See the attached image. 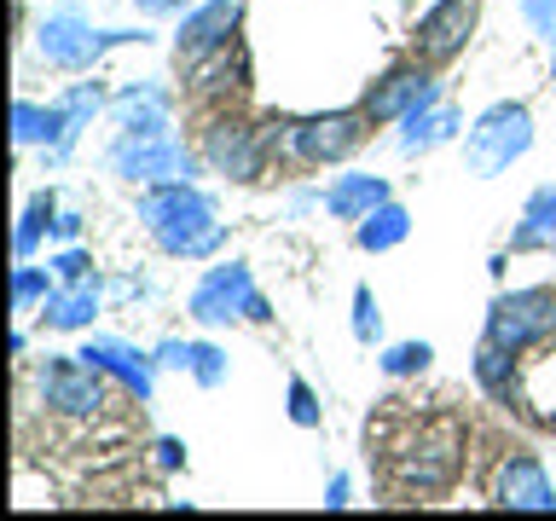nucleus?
I'll return each mask as SVG.
<instances>
[{
	"label": "nucleus",
	"instance_id": "nucleus-1",
	"mask_svg": "<svg viewBox=\"0 0 556 521\" xmlns=\"http://www.w3.org/2000/svg\"><path fill=\"white\" fill-rule=\"evenodd\" d=\"M139 226H146L151 243L174 260H208V255H220V243H226L215 198H208L198 180L146 186L139 191Z\"/></svg>",
	"mask_w": 556,
	"mask_h": 521
},
{
	"label": "nucleus",
	"instance_id": "nucleus-2",
	"mask_svg": "<svg viewBox=\"0 0 556 521\" xmlns=\"http://www.w3.org/2000/svg\"><path fill=\"white\" fill-rule=\"evenodd\" d=\"M464 452H469V429L458 411H429L406 423V434L389 446V475L400 493L412 498H434L446 486H458L464 475Z\"/></svg>",
	"mask_w": 556,
	"mask_h": 521
},
{
	"label": "nucleus",
	"instance_id": "nucleus-3",
	"mask_svg": "<svg viewBox=\"0 0 556 521\" xmlns=\"http://www.w3.org/2000/svg\"><path fill=\"white\" fill-rule=\"evenodd\" d=\"M377 122L359 111H319V116H261V139H267V156H278L285 168H330L348 163L365 139H371Z\"/></svg>",
	"mask_w": 556,
	"mask_h": 521
},
{
	"label": "nucleus",
	"instance_id": "nucleus-4",
	"mask_svg": "<svg viewBox=\"0 0 556 521\" xmlns=\"http://www.w3.org/2000/svg\"><path fill=\"white\" fill-rule=\"evenodd\" d=\"M528 151H533V111L521 99L486 104V111L469 122V134H464V168L476 174V180L510 174V163H521Z\"/></svg>",
	"mask_w": 556,
	"mask_h": 521
},
{
	"label": "nucleus",
	"instance_id": "nucleus-5",
	"mask_svg": "<svg viewBox=\"0 0 556 521\" xmlns=\"http://www.w3.org/2000/svg\"><path fill=\"white\" fill-rule=\"evenodd\" d=\"M186 313L198 319L203 330H220V325H267L273 319V302L255 290V272L250 260H215L198 284L186 295Z\"/></svg>",
	"mask_w": 556,
	"mask_h": 521
},
{
	"label": "nucleus",
	"instance_id": "nucleus-6",
	"mask_svg": "<svg viewBox=\"0 0 556 521\" xmlns=\"http://www.w3.org/2000/svg\"><path fill=\"white\" fill-rule=\"evenodd\" d=\"M486 342H498L504 354L528 359L539 347L556 342V290L551 284H516L493 295V307H486Z\"/></svg>",
	"mask_w": 556,
	"mask_h": 521
},
{
	"label": "nucleus",
	"instance_id": "nucleus-7",
	"mask_svg": "<svg viewBox=\"0 0 556 521\" xmlns=\"http://www.w3.org/2000/svg\"><path fill=\"white\" fill-rule=\"evenodd\" d=\"M104 163L122 186H174V180H198L203 156L180 134H116Z\"/></svg>",
	"mask_w": 556,
	"mask_h": 521
},
{
	"label": "nucleus",
	"instance_id": "nucleus-8",
	"mask_svg": "<svg viewBox=\"0 0 556 521\" xmlns=\"http://www.w3.org/2000/svg\"><path fill=\"white\" fill-rule=\"evenodd\" d=\"M128 41H146V35L134 29H93L87 24L81 7H59L41 17V29H35V52L52 64V69H70V76H87L111 47H128Z\"/></svg>",
	"mask_w": 556,
	"mask_h": 521
},
{
	"label": "nucleus",
	"instance_id": "nucleus-9",
	"mask_svg": "<svg viewBox=\"0 0 556 521\" xmlns=\"http://www.w3.org/2000/svg\"><path fill=\"white\" fill-rule=\"evenodd\" d=\"M198 156L208 174H226V180L250 186L267 174V139H261V122H243L232 116V104H220V111H208L203 134H198Z\"/></svg>",
	"mask_w": 556,
	"mask_h": 521
},
{
	"label": "nucleus",
	"instance_id": "nucleus-10",
	"mask_svg": "<svg viewBox=\"0 0 556 521\" xmlns=\"http://www.w3.org/2000/svg\"><path fill=\"white\" fill-rule=\"evenodd\" d=\"M35 394L59 417H99L111 406V377L81 354H47L41 371H35Z\"/></svg>",
	"mask_w": 556,
	"mask_h": 521
},
{
	"label": "nucleus",
	"instance_id": "nucleus-11",
	"mask_svg": "<svg viewBox=\"0 0 556 521\" xmlns=\"http://www.w3.org/2000/svg\"><path fill=\"white\" fill-rule=\"evenodd\" d=\"M441 99V81H434V69L424 59H412V64H394V69H382V76L365 87V99H359V111L377 122V128H400L412 111H424V104Z\"/></svg>",
	"mask_w": 556,
	"mask_h": 521
},
{
	"label": "nucleus",
	"instance_id": "nucleus-12",
	"mask_svg": "<svg viewBox=\"0 0 556 521\" xmlns=\"http://www.w3.org/2000/svg\"><path fill=\"white\" fill-rule=\"evenodd\" d=\"M469 35H476V0H434L412 29V59H424L429 69H441L452 59H464Z\"/></svg>",
	"mask_w": 556,
	"mask_h": 521
},
{
	"label": "nucleus",
	"instance_id": "nucleus-13",
	"mask_svg": "<svg viewBox=\"0 0 556 521\" xmlns=\"http://www.w3.org/2000/svg\"><path fill=\"white\" fill-rule=\"evenodd\" d=\"M243 87H250V52H243V41L186 64V99L198 104V111H220V104H232Z\"/></svg>",
	"mask_w": 556,
	"mask_h": 521
},
{
	"label": "nucleus",
	"instance_id": "nucleus-14",
	"mask_svg": "<svg viewBox=\"0 0 556 521\" xmlns=\"http://www.w3.org/2000/svg\"><path fill=\"white\" fill-rule=\"evenodd\" d=\"M238 29H243V0H198L174 29V52H180V64L208 59V52L232 47Z\"/></svg>",
	"mask_w": 556,
	"mask_h": 521
},
{
	"label": "nucleus",
	"instance_id": "nucleus-15",
	"mask_svg": "<svg viewBox=\"0 0 556 521\" xmlns=\"http://www.w3.org/2000/svg\"><path fill=\"white\" fill-rule=\"evenodd\" d=\"M81 359H93L111 382H122L134 399H151L156 394V354H146V347H134V342H122V336H87L81 347H76Z\"/></svg>",
	"mask_w": 556,
	"mask_h": 521
},
{
	"label": "nucleus",
	"instance_id": "nucleus-16",
	"mask_svg": "<svg viewBox=\"0 0 556 521\" xmlns=\"http://www.w3.org/2000/svg\"><path fill=\"white\" fill-rule=\"evenodd\" d=\"M493 504L498 510H556V486L533 452H510L493 469Z\"/></svg>",
	"mask_w": 556,
	"mask_h": 521
},
{
	"label": "nucleus",
	"instance_id": "nucleus-17",
	"mask_svg": "<svg viewBox=\"0 0 556 521\" xmlns=\"http://www.w3.org/2000/svg\"><path fill=\"white\" fill-rule=\"evenodd\" d=\"M111 122L116 134H174V93L156 81H128L111 93Z\"/></svg>",
	"mask_w": 556,
	"mask_h": 521
},
{
	"label": "nucleus",
	"instance_id": "nucleus-18",
	"mask_svg": "<svg viewBox=\"0 0 556 521\" xmlns=\"http://www.w3.org/2000/svg\"><path fill=\"white\" fill-rule=\"evenodd\" d=\"M99 307H104V284H99V272H93V278H70V284H52V295L41 302V319H47V330H64V336H76V330H93Z\"/></svg>",
	"mask_w": 556,
	"mask_h": 521
},
{
	"label": "nucleus",
	"instance_id": "nucleus-19",
	"mask_svg": "<svg viewBox=\"0 0 556 521\" xmlns=\"http://www.w3.org/2000/svg\"><path fill=\"white\" fill-rule=\"evenodd\" d=\"M104 104H111V93H104L99 81H70L59 99H52V111H59V145H52L47 156L52 163H64L70 151L81 145V134L93 128V116L104 111Z\"/></svg>",
	"mask_w": 556,
	"mask_h": 521
},
{
	"label": "nucleus",
	"instance_id": "nucleus-20",
	"mask_svg": "<svg viewBox=\"0 0 556 521\" xmlns=\"http://www.w3.org/2000/svg\"><path fill=\"white\" fill-rule=\"evenodd\" d=\"M469 377H476V389L493 399V406H516V411H528V382H521V359L516 354H504L498 342H486L476 347V365H469Z\"/></svg>",
	"mask_w": 556,
	"mask_h": 521
},
{
	"label": "nucleus",
	"instance_id": "nucleus-21",
	"mask_svg": "<svg viewBox=\"0 0 556 521\" xmlns=\"http://www.w3.org/2000/svg\"><path fill=\"white\" fill-rule=\"evenodd\" d=\"M510 255H556V186H539L521 203V220L510 232Z\"/></svg>",
	"mask_w": 556,
	"mask_h": 521
},
{
	"label": "nucleus",
	"instance_id": "nucleus-22",
	"mask_svg": "<svg viewBox=\"0 0 556 521\" xmlns=\"http://www.w3.org/2000/svg\"><path fill=\"white\" fill-rule=\"evenodd\" d=\"M458 128H464V116L452 111V104H424V111H412L406 122H400V156H424V151H434V145H446V139H458Z\"/></svg>",
	"mask_w": 556,
	"mask_h": 521
},
{
	"label": "nucleus",
	"instance_id": "nucleus-23",
	"mask_svg": "<svg viewBox=\"0 0 556 521\" xmlns=\"http://www.w3.org/2000/svg\"><path fill=\"white\" fill-rule=\"evenodd\" d=\"M382 198H394L382 174H337V180L325 186V208L337 220H365Z\"/></svg>",
	"mask_w": 556,
	"mask_h": 521
},
{
	"label": "nucleus",
	"instance_id": "nucleus-24",
	"mask_svg": "<svg viewBox=\"0 0 556 521\" xmlns=\"http://www.w3.org/2000/svg\"><path fill=\"white\" fill-rule=\"evenodd\" d=\"M406 238H412V208H406V203H394V198H382L365 220H354V243H359L365 255L400 250Z\"/></svg>",
	"mask_w": 556,
	"mask_h": 521
},
{
	"label": "nucleus",
	"instance_id": "nucleus-25",
	"mask_svg": "<svg viewBox=\"0 0 556 521\" xmlns=\"http://www.w3.org/2000/svg\"><path fill=\"white\" fill-rule=\"evenodd\" d=\"M52 220H59V191H35V198L24 203V215H17L12 255H17V260H35V250H41V238L52 232Z\"/></svg>",
	"mask_w": 556,
	"mask_h": 521
},
{
	"label": "nucleus",
	"instance_id": "nucleus-26",
	"mask_svg": "<svg viewBox=\"0 0 556 521\" xmlns=\"http://www.w3.org/2000/svg\"><path fill=\"white\" fill-rule=\"evenodd\" d=\"M12 139L17 145H41V151H52L59 145V111L52 104H35V99H17L12 104Z\"/></svg>",
	"mask_w": 556,
	"mask_h": 521
},
{
	"label": "nucleus",
	"instance_id": "nucleus-27",
	"mask_svg": "<svg viewBox=\"0 0 556 521\" xmlns=\"http://www.w3.org/2000/svg\"><path fill=\"white\" fill-rule=\"evenodd\" d=\"M52 284H59V278H52L47 267H29V260H17L12 267V313H35L52 295Z\"/></svg>",
	"mask_w": 556,
	"mask_h": 521
},
{
	"label": "nucleus",
	"instance_id": "nucleus-28",
	"mask_svg": "<svg viewBox=\"0 0 556 521\" xmlns=\"http://www.w3.org/2000/svg\"><path fill=\"white\" fill-rule=\"evenodd\" d=\"M382 377H424L429 371V365H434V347L429 342H394V347H382Z\"/></svg>",
	"mask_w": 556,
	"mask_h": 521
},
{
	"label": "nucleus",
	"instance_id": "nucleus-29",
	"mask_svg": "<svg viewBox=\"0 0 556 521\" xmlns=\"http://www.w3.org/2000/svg\"><path fill=\"white\" fill-rule=\"evenodd\" d=\"M226 377H232V359H226L215 342H191V382H198V389H220Z\"/></svg>",
	"mask_w": 556,
	"mask_h": 521
},
{
	"label": "nucleus",
	"instance_id": "nucleus-30",
	"mask_svg": "<svg viewBox=\"0 0 556 521\" xmlns=\"http://www.w3.org/2000/svg\"><path fill=\"white\" fill-rule=\"evenodd\" d=\"M354 342L359 347H371V342H382V307H377V295H371V284H354Z\"/></svg>",
	"mask_w": 556,
	"mask_h": 521
},
{
	"label": "nucleus",
	"instance_id": "nucleus-31",
	"mask_svg": "<svg viewBox=\"0 0 556 521\" xmlns=\"http://www.w3.org/2000/svg\"><path fill=\"white\" fill-rule=\"evenodd\" d=\"M285 411H290V423L295 429H319V394H313V382L307 377H290V389H285Z\"/></svg>",
	"mask_w": 556,
	"mask_h": 521
},
{
	"label": "nucleus",
	"instance_id": "nucleus-32",
	"mask_svg": "<svg viewBox=\"0 0 556 521\" xmlns=\"http://www.w3.org/2000/svg\"><path fill=\"white\" fill-rule=\"evenodd\" d=\"M521 17H528V29L539 41H556V0H516Z\"/></svg>",
	"mask_w": 556,
	"mask_h": 521
},
{
	"label": "nucleus",
	"instance_id": "nucleus-33",
	"mask_svg": "<svg viewBox=\"0 0 556 521\" xmlns=\"http://www.w3.org/2000/svg\"><path fill=\"white\" fill-rule=\"evenodd\" d=\"M52 278H59V284H70V278H93V255L70 243V250L52 255Z\"/></svg>",
	"mask_w": 556,
	"mask_h": 521
},
{
	"label": "nucleus",
	"instance_id": "nucleus-34",
	"mask_svg": "<svg viewBox=\"0 0 556 521\" xmlns=\"http://www.w3.org/2000/svg\"><path fill=\"white\" fill-rule=\"evenodd\" d=\"M156 365H163V371H191V342H180V336L156 342Z\"/></svg>",
	"mask_w": 556,
	"mask_h": 521
},
{
	"label": "nucleus",
	"instance_id": "nucleus-35",
	"mask_svg": "<svg viewBox=\"0 0 556 521\" xmlns=\"http://www.w3.org/2000/svg\"><path fill=\"white\" fill-rule=\"evenodd\" d=\"M151 452H156V469H163V475H174V469H186V446L174 441V434H163V441H156Z\"/></svg>",
	"mask_w": 556,
	"mask_h": 521
},
{
	"label": "nucleus",
	"instance_id": "nucleus-36",
	"mask_svg": "<svg viewBox=\"0 0 556 521\" xmlns=\"http://www.w3.org/2000/svg\"><path fill=\"white\" fill-rule=\"evenodd\" d=\"M134 7L146 12V17H186L198 0H134Z\"/></svg>",
	"mask_w": 556,
	"mask_h": 521
},
{
	"label": "nucleus",
	"instance_id": "nucleus-37",
	"mask_svg": "<svg viewBox=\"0 0 556 521\" xmlns=\"http://www.w3.org/2000/svg\"><path fill=\"white\" fill-rule=\"evenodd\" d=\"M52 238H59V243H76V238H81V215H76V208H59V220H52Z\"/></svg>",
	"mask_w": 556,
	"mask_h": 521
},
{
	"label": "nucleus",
	"instance_id": "nucleus-38",
	"mask_svg": "<svg viewBox=\"0 0 556 521\" xmlns=\"http://www.w3.org/2000/svg\"><path fill=\"white\" fill-rule=\"evenodd\" d=\"M325 504H330V510H342V504H348V475H330V486H325Z\"/></svg>",
	"mask_w": 556,
	"mask_h": 521
},
{
	"label": "nucleus",
	"instance_id": "nucleus-39",
	"mask_svg": "<svg viewBox=\"0 0 556 521\" xmlns=\"http://www.w3.org/2000/svg\"><path fill=\"white\" fill-rule=\"evenodd\" d=\"M551 81H556V41H551Z\"/></svg>",
	"mask_w": 556,
	"mask_h": 521
},
{
	"label": "nucleus",
	"instance_id": "nucleus-40",
	"mask_svg": "<svg viewBox=\"0 0 556 521\" xmlns=\"http://www.w3.org/2000/svg\"><path fill=\"white\" fill-rule=\"evenodd\" d=\"M545 423H551V429H556V411H551V417H545Z\"/></svg>",
	"mask_w": 556,
	"mask_h": 521
}]
</instances>
